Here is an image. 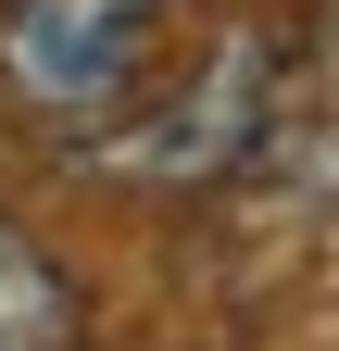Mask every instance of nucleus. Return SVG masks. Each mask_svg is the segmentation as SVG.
I'll use <instances>...</instances> for the list:
<instances>
[{
	"label": "nucleus",
	"mask_w": 339,
	"mask_h": 351,
	"mask_svg": "<svg viewBox=\"0 0 339 351\" xmlns=\"http://www.w3.org/2000/svg\"><path fill=\"white\" fill-rule=\"evenodd\" d=\"M163 51V0H0V88L38 125H113Z\"/></svg>",
	"instance_id": "f03ea898"
},
{
	"label": "nucleus",
	"mask_w": 339,
	"mask_h": 351,
	"mask_svg": "<svg viewBox=\"0 0 339 351\" xmlns=\"http://www.w3.org/2000/svg\"><path fill=\"white\" fill-rule=\"evenodd\" d=\"M277 101H289V51L277 25H239L189 88H163L151 113H113L75 138V163L113 176V189H151V201H189V189H226V176L277 138Z\"/></svg>",
	"instance_id": "f257e3e1"
},
{
	"label": "nucleus",
	"mask_w": 339,
	"mask_h": 351,
	"mask_svg": "<svg viewBox=\"0 0 339 351\" xmlns=\"http://www.w3.org/2000/svg\"><path fill=\"white\" fill-rule=\"evenodd\" d=\"M0 351H89V289L13 213H0Z\"/></svg>",
	"instance_id": "7ed1b4c3"
}]
</instances>
